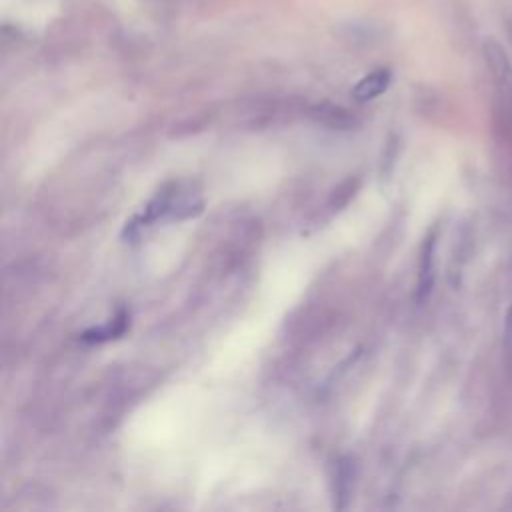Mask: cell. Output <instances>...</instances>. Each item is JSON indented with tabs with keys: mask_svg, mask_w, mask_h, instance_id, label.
Masks as SVG:
<instances>
[{
	"mask_svg": "<svg viewBox=\"0 0 512 512\" xmlns=\"http://www.w3.org/2000/svg\"><path fill=\"white\" fill-rule=\"evenodd\" d=\"M482 52H484L486 66H488L490 76L496 86L502 114L512 116V64H510L504 48L492 38L484 42Z\"/></svg>",
	"mask_w": 512,
	"mask_h": 512,
	"instance_id": "cell-1",
	"label": "cell"
},
{
	"mask_svg": "<svg viewBox=\"0 0 512 512\" xmlns=\"http://www.w3.org/2000/svg\"><path fill=\"white\" fill-rule=\"evenodd\" d=\"M436 230H430L420 248V262H418V284H416V298L424 302L434 286V252H436Z\"/></svg>",
	"mask_w": 512,
	"mask_h": 512,
	"instance_id": "cell-2",
	"label": "cell"
},
{
	"mask_svg": "<svg viewBox=\"0 0 512 512\" xmlns=\"http://www.w3.org/2000/svg\"><path fill=\"white\" fill-rule=\"evenodd\" d=\"M390 70L388 68H378L374 72H370L368 76H364L352 90V96L360 102H366V100H372L376 96H380L388 84H390Z\"/></svg>",
	"mask_w": 512,
	"mask_h": 512,
	"instance_id": "cell-3",
	"label": "cell"
},
{
	"mask_svg": "<svg viewBox=\"0 0 512 512\" xmlns=\"http://www.w3.org/2000/svg\"><path fill=\"white\" fill-rule=\"evenodd\" d=\"M128 326V314L122 310L112 322H108L106 326L102 328H92L88 332H84V340L88 342H104V340H110V338H118Z\"/></svg>",
	"mask_w": 512,
	"mask_h": 512,
	"instance_id": "cell-4",
	"label": "cell"
},
{
	"mask_svg": "<svg viewBox=\"0 0 512 512\" xmlns=\"http://www.w3.org/2000/svg\"><path fill=\"white\" fill-rule=\"evenodd\" d=\"M502 346H504V352H506V360L512 366V304L508 306L506 316H504V340H502Z\"/></svg>",
	"mask_w": 512,
	"mask_h": 512,
	"instance_id": "cell-5",
	"label": "cell"
},
{
	"mask_svg": "<svg viewBox=\"0 0 512 512\" xmlns=\"http://www.w3.org/2000/svg\"><path fill=\"white\" fill-rule=\"evenodd\" d=\"M508 34H510V42H512V20L508 22Z\"/></svg>",
	"mask_w": 512,
	"mask_h": 512,
	"instance_id": "cell-6",
	"label": "cell"
}]
</instances>
